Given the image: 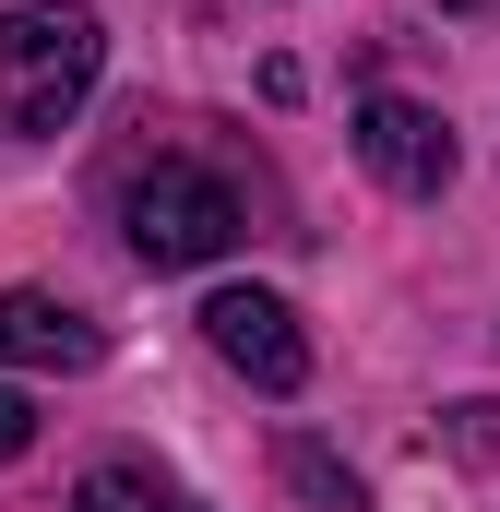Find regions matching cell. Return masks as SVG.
I'll use <instances>...</instances> for the list:
<instances>
[{
	"label": "cell",
	"mask_w": 500,
	"mask_h": 512,
	"mask_svg": "<svg viewBox=\"0 0 500 512\" xmlns=\"http://www.w3.org/2000/svg\"><path fill=\"white\" fill-rule=\"evenodd\" d=\"M108 334L72 310V298H36V286H0V370H96Z\"/></svg>",
	"instance_id": "obj_5"
},
{
	"label": "cell",
	"mask_w": 500,
	"mask_h": 512,
	"mask_svg": "<svg viewBox=\"0 0 500 512\" xmlns=\"http://www.w3.org/2000/svg\"><path fill=\"white\" fill-rule=\"evenodd\" d=\"M453 453H477V465L500 453V405H489V393H477V405H453Z\"/></svg>",
	"instance_id": "obj_8"
},
{
	"label": "cell",
	"mask_w": 500,
	"mask_h": 512,
	"mask_svg": "<svg viewBox=\"0 0 500 512\" xmlns=\"http://www.w3.org/2000/svg\"><path fill=\"white\" fill-rule=\"evenodd\" d=\"M24 441H36V405L0 382V465H24Z\"/></svg>",
	"instance_id": "obj_9"
},
{
	"label": "cell",
	"mask_w": 500,
	"mask_h": 512,
	"mask_svg": "<svg viewBox=\"0 0 500 512\" xmlns=\"http://www.w3.org/2000/svg\"><path fill=\"white\" fill-rule=\"evenodd\" d=\"M108 72V24L84 0H24L0 12V120L12 131H60Z\"/></svg>",
	"instance_id": "obj_1"
},
{
	"label": "cell",
	"mask_w": 500,
	"mask_h": 512,
	"mask_svg": "<svg viewBox=\"0 0 500 512\" xmlns=\"http://www.w3.org/2000/svg\"><path fill=\"white\" fill-rule=\"evenodd\" d=\"M72 512H179V501H167V477H143V465H96V477L72 489Z\"/></svg>",
	"instance_id": "obj_7"
},
{
	"label": "cell",
	"mask_w": 500,
	"mask_h": 512,
	"mask_svg": "<svg viewBox=\"0 0 500 512\" xmlns=\"http://www.w3.org/2000/svg\"><path fill=\"white\" fill-rule=\"evenodd\" d=\"M286 489H298L310 512H370V489H358V477H346L322 441H286Z\"/></svg>",
	"instance_id": "obj_6"
},
{
	"label": "cell",
	"mask_w": 500,
	"mask_h": 512,
	"mask_svg": "<svg viewBox=\"0 0 500 512\" xmlns=\"http://www.w3.org/2000/svg\"><path fill=\"white\" fill-rule=\"evenodd\" d=\"M203 346L262 393H298L310 382V334H298V310L286 298H262V286H215L203 298Z\"/></svg>",
	"instance_id": "obj_3"
},
{
	"label": "cell",
	"mask_w": 500,
	"mask_h": 512,
	"mask_svg": "<svg viewBox=\"0 0 500 512\" xmlns=\"http://www.w3.org/2000/svg\"><path fill=\"white\" fill-rule=\"evenodd\" d=\"M358 155H370V179H393L405 203H429L453 179V131H441V108H417V96H358Z\"/></svg>",
	"instance_id": "obj_4"
},
{
	"label": "cell",
	"mask_w": 500,
	"mask_h": 512,
	"mask_svg": "<svg viewBox=\"0 0 500 512\" xmlns=\"http://www.w3.org/2000/svg\"><path fill=\"white\" fill-rule=\"evenodd\" d=\"M120 227H131V262H143V274H191V262H215V251L250 239V203H239L227 167H203V155H155V167L120 191Z\"/></svg>",
	"instance_id": "obj_2"
},
{
	"label": "cell",
	"mask_w": 500,
	"mask_h": 512,
	"mask_svg": "<svg viewBox=\"0 0 500 512\" xmlns=\"http://www.w3.org/2000/svg\"><path fill=\"white\" fill-rule=\"evenodd\" d=\"M453 12H477V0H453Z\"/></svg>",
	"instance_id": "obj_10"
}]
</instances>
